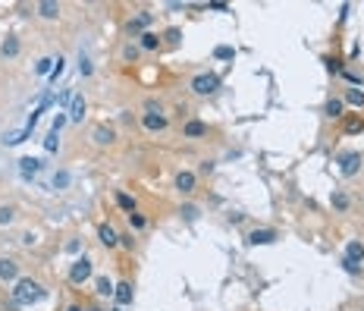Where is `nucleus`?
<instances>
[{
  "label": "nucleus",
  "mask_w": 364,
  "mask_h": 311,
  "mask_svg": "<svg viewBox=\"0 0 364 311\" xmlns=\"http://www.w3.org/2000/svg\"><path fill=\"white\" fill-rule=\"evenodd\" d=\"M38 13H41L44 19H57V16H60V6L51 3V0H44V3H38Z\"/></svg>",
  "instance_id": "2eb2a0df"
},
{
  "label": "nucleus",
  "mask_w": 364,
  "mask_h": 311,
  "mask_svg": "<svg viewBox=\"0 0 364 311\" xmlns=\"http://www.w3.org/2000/svg\"><path fill=\"white\" fill-rule=\"evenodd\" d=\"M113 296H116V302H120V305H129L132 302V283H120L113 289Z\"/></svg>",
  "instance_id": "9b49d317"
},
{
  "label": "nucleus",
  "mask_w": 364,
  "mask_h": 311,
  "mask_svg": "<svg viewBox=\"0 0 364 311\" xmlns=\"http://www.w3.org/2000/svg\"><path fill=\"white\" fill-rule=\"evenodd\" d=\"M0 223H13V207H0Z\"/></svg>",
  "instance_id": "cd10ccee"
},
{
  "label": "nucleus",
  "mask_w": 364,
  "mask_h": 311,
  "mask_svg": "<svg viewBox=\"0 0 364 311\" xmlns=\"http://www.w3.org/2000/svg\"><path fill=\"white\" fill-rule=\"evenodd\" d=\"M44 148H47V151H57V132H51L44 138Z\"/></svg>",
  "instance_id": "c85d7f7f"
},
{
  "label": "nucleus",
  "mask_w": 364,
  "mask_h": 311,
  "mask_svg": "<svg viewBox=\"0 0 364 311\" xmlns=\"http://www.w3.org/2000/svg\"><path fill=\"white\" fill-rule=\"evenodd\" d=\"M116 205H120L123 210H129V214H135V198H132V195L120 192V195H116Z\"/></svg>",
  "instance_id": "a211bd4d"
},
{
  "label": "nucleus",
  "mask_w": 364,
  "mask_h": 311,
  "mask_svg": "<svg viewBox=\"0 0 364 311\" xmlns=\"http://www.w3.org/2000/svg\"><path fill=\"white\" fill-rule=\"evenodd\" d=\"M214 57H217V60H232V57H235V51L223 44V47H217V51H214Z\"/></svg>",
  "instance_id": "5701e85b"
},
{
  "label": "nucleus",
  "mask_w": 364,
  "mask_h": 311,
  "mask_svg": "<svg viewBox=\"0 0 364 311\" xmlns=\"http://www.w3.org/2000/svg\"><path fill=\"white\" fill-rule=\"evenodd\" d=\"M176 189H179V192H192L195 189V173H179L176 176Z\"/></svg>",
  "instance_id": "ddd939ff"
},
{
  "label": "nucleus",
  "mask_w": 364,
  "mask_h": 311,
  "mask_svg": "<svg viewBox=\"0 0 364 311\" xmlns=\"http://www.w3.org/2000/svg\"><path fill=\"white\" fill-rule=\"evenodd\" d=\"M358 167H361V154H358V151H349V154H342V157H339V170H342V176H355V173H358Z\"/></svg>",
  "instance_id": "7ed1b4c3"
},
{
  "label": "nucleus",
  "mask_w": 364,
  "mask_h": 311,
  "mask_svg": "<svg viewBox=\"0 0 364 311\" xmlns=\"http://www.w3.org/2000/svg\"><path fill=\"white\" fill-rule=\"evenodd\" d=\"M129 217H132V226H135V229H142V226L147 223V220H145L142 214H129Z\"/></svg>",
  "instance_id": "7c9ffc66"
},
{
  "label": "nucleus",
  "mask_w": 364,
  "mask_h": 311,
  "mask_svg": "<svg viewBox=\"0 0 364 311\" xmlns=\"http://www.w3.org/2000/svg\"><path fill=\"white\" fill-rule=\"evenodd\" d=\"M113 283H110V280H107V277H101V280H97V293H101V296H113Z\"/></svg>",
  "instance_id": "aec40b11"
},
{
  "label": "nucleus",
  "mask_w": 364,
  "mask_h": 311,
  "mask_svg": "<svg viewBox=\"0 0 364 311\" xmlns=\"http://www.w3.org/2000/svg\"><path fill=\"white\" fill-rule=\"evenodd\" d=\"M16 274H19L16 261H9V258H0V280H16Z\"/></svg>",
  "instance_id": "6e6552de"
},
{
  "label": "nucleus",
  "mask_w": 364,
  "mask_h": 311,
  "mask_svg": "<svg viewBox=\"0 0 364 311\" xmlns=\"http://www.w3.org/2000/svg\"><path fill=\"white\" fill-rule=\"evenodd\" d=\"M342 267H346V270H349V274H358V270H361V264H355V261H349V258H346V261H342Z\"/></svg>",
  "instance_id": "c756f323"
},
{
  "label": "nucleus",
  "mask_w": 364,
  "mask_h": 311,
  "mask_svg": "<svg viewBox=\"0 0 364 311\" xmlns=\"http://www.w3.org/2000/svg\"><path fill=\"white\" fill-rule=\"evenodd\" d=\"M85 116V98H73V107H70V119L78 123V119Z\"/></svg>",
  "instance_id": "4468645a"
},
{
  "label": "nucleus",
  "mask_w": 364,
  "mask_h": 311,
  "mask_svg": "<svg viewBox=\"0 0 364 311\" xmlns=\"http://www.w3.org/2000/svg\"><path fill=\"white\" fill-rule=\"evenodd\" d=\"M70 101H73V95H70V92H63L60 98H57V104H70Z\"/></svg>",
  "instance_id": "72a5a7b5"
},
{
  "label": "nucleus",
  "mask_w": 364,
  "mask_h": 311,
  "mask_svg": "<svg viewBox=\"0 0 364 311\" xmlns=\"http://www.w3.org/2000/svg\"><path fill=\"white\" fill-rule=\"evenodd\" d=\"M217 88H220V79L214 76V73H201V76L192 79V92L195 95H214Z\"/></svg>",
  "instance_id": "f03ea898"
},
{
  "label": "nucleus",
  "mask_w": 364,
  "mask_h": 311,
  "mask_svg": "<svg viewBox=\"0 0 364 311\" xmlns=\"http://www.w3.org/2000/svg\"><path fill=\"white\" fill-rule=\"evenodd\" d=\"M97 236H101V242H104L107 248H113L116 242H120V236L113 233V226H101V233H97Z\"/></svg>",
  "instance_id": "dca6fc26"
},
{
  "label": "nucleus",
  "mask_w": 364,
  "mask_h": 311,
  "mask_svg": "<svg viewBox=\"0 0 364 311\" xmlns=\"http://www.w3.org/2000/svg\"><path fill=\"white\" fill-rule=\"evenodd\" d=\"M63 63H66L63 57H57V60H54V69H51V82H57V79L63 76Z\"/></svg>",
  "instance_id": "412c9836"
},
{
  "label": "nucleus",
  "mask_w": 364,
  "mask_h": 311,
  "mask_svg": "<svg viewBox=\"0 0 364 311\" xmlns=\"http://www.w3.org/2000/svg\"><path fill=\"white\" fill-rule=\"evenodd\" d=\"M88 277H91V261H88V258L75 261V264H73V270H70V280H73V283L78 286V283H85Z\"/></svg>",
  "instance_id": "20e7f679"
},
{
  "label": "nucleus",
  "mask_w": 364,
  "mask_h": 311,
  "mask_svg": "<svg viewBox=\"0 0 364 311\" xmlns=\"http://www.w3.org/2000/svg\"><path fill=\"white\" fill-rule=\"evenodd\" d=\"M142 47H145V51H154V47H157V35H154V32L142 35Z\"/></svg>",
  "instance_id": "4be33fe9"
},
{
  "label": "nucleus",
  "mask_w": 364,
  "mask_h": 311,
  "mask_svg": "<svg viewBox=\"0 0 364 311\" xmlns=\"http://www.w3.org/2000/svg\"><path fill=\"white\" fill-rule=\"evenodd\" d=\"M327 116H333V119L342 116V101H330L327 104Z\"/></svg>",
  "instance_id": "393cba45"
},
{
  "label": "nucleus",
  "mask_w": 364,
  "mask_h": 311,
  "mask_svg": "<svg viewBox=\"0 0 364 311\" xmlns=\"http://www.w3.org/2000/svg\"><path fill=\"white\" fill-rule=\"evenodd\" d=\"M182 214H185V220H195L198 217V207H182Z\"/></svg>",
  "instance_id": "2f4dec72"
},
{
  "label": "nucleus",
  "mask_w": 364,
  "mask_h": 311,
  "mask_svg": "<svg viewBox=\"0 0 364 311\" xmlns=\"http://www.w3.org/2000/svg\"><path fill=\"white\" fill-rule=\"evenodd\" d=\"M66 186H70V173H63V170H60V173L54 176V189H66Z\"/></svg>",
  "instance_id": "a878e982"
},
{
  "label": "nucleus",
  "mask_w": 364,
  "mask_h": 311,
  "mask_svg": "<svg viewBox=\"0 0 364 311\" xmlns=\"http://www.w3.org/2000/svg\"><path fill=\"white\" fill-rule=\"evenodd\" d=\"M63 123H66V116H57V119H54V129H51V132H60V129H63Z\"/></svg>",
  "instance_id": "473e14b6"
},
{
  "label": "nucleus",
  "mask_w": 364,
  "mask_h": 311,
  "mask_svg": "<svg viewBox=\"0 0 364 311\" xmlns=\"http://www.w3.org/2000/svg\"><path fill=\"white\" fill-rule=\"evenodd\" d=\"M273 239H277V233H273V229H254V233L248 236V242H251V245H270Z\"/></svg>",
  "instance_id": "39448f33"
},
{
  "label": "nucleus",
  "mask_w": 364,
  "mask_h": 311,
  "mask_svg": "<svg viewBox=\"0 0 364 311\" xmlns=\"http://www.w3.org/2000/svg\"><path fill=\"white\" fill-rule=\"evenodd\" d=\"M333 205H336L339 210H346V207H349V198L342 195V192H333Z\"/></svg>",
  "instance_id": "bb28decb"
},
{
  "label": "nucleus",
  "mask_w": 364,
  "mask_h": 311,
  "mask_svg": "<svg viewBox=\"0 0 364 311\" xmlns=\"http://www.w3.org/2000/svg\"><path fill=\"white\" fill-rule=\"evenodd\" d=\"M70 311H82V308H78V305H73V308H70Z\"/></svg>",
  "instance_id": "f704fd0d"
},
{
  "label": "nucleus",
  "mask_w": 364,
  "mask_h": 311,
  "mask_svg": "<svg viewBox=\"0 0 364 311\" xmlns=\"http://www.w3.org/2000/svg\"><path fill=\"white\" fill-rule=\"evenodd\" d=\"M38 76H51V69H54V60L51 57H44V60H38Z\"/></svg>",
  "instance_id": "6ab92c4d"
},
{
  "label": "nucleus",
  "mask_w": 364,
  "mask_h": 311,
  "mask_svg": "<svg viewBox=\"0 0 364 311\" xmlns=\"http://www.w3.org/2000/svg\"><path fill=\"white\" fill-rule=\"evenodd\" d=\"M346 101H349L352 107H364V95H361V92H349Z\"/></svg>",
  "instance_id": "b1692460"
},
{
  "label": "nucleus",
  "mask_w": 364,
  "mask_h": 311,
  "mask_svg": "<svg viewBox=\"0 0 364 311\" xmlns=\"http://www.w3.org/2000/svg\"><path fill=\"white\" fill-rule=\"evenodd\" d=\"M145 129L160 132V129H166V116L163 113H145Z\"/></svg>",
  "instance_id": "423d86ee"
},
{
  "label": "nucleus",
  "mask_w": 364,
  "mask_h": 311,
  "mask_svg": "<svg viewBox=\"0 0 364 311\" xmlns=\"http://www.w3.org/2000/svg\"><path fill=\"white\" fill-rule=\"evenodd\" d=\"M185 135H189V138H201V135H208V126H204L201 119H192V123H185Z\"/></svg>",
  "instance_id": "9d476101"
},
{
  "label": "nucleus",
  "mask_w": 364,
  "mask_h": 311,
  "mask_svg": "<svg viewBox=\"0 0 364 311\" xmlns=\"http://www.w3.org/2000/svg\"><path fill=\"white\" fill-rule=\"evenodd\" d=\"M346 258L355 261V264H361V261H364V245L361 242H349L346 245Z\"/></svg>",
  "instance_id": "f8f14e48"
},
{
  "label": "nucleus",
  "mask_w": 364,
  "mask_h": 311,
  "mask_svg": "<svg viewBox=\"0 0 364 311\" xmlns=\"http://www.w3.org/2000/svg\"><path fill=\"white\" fill-rule=\"evenodd\" d=\"M19 170H22V176H35L38 170H41V160L38 157H22L19 160Z\"/></svg>",
  "instance_id": "0eeeda50"
},
{
  "label": "nucleus",
  "mask_w": 364,
  "mask_h": 311,
  "mask_svg": "<svg viewBox=\"0 0 364 311\" xmlns=\"http://www.w3.org/2000/svg\"><path fill=\"white\" fill-rule=\"evenodd\" d=\"M47 293L41 289V283H35V280H19L16 289H13V302L19 308H28V305H35V302H41Z\"/></svg>",
  "instance_id": "f257e3e1"
},
{
  "label": "nucleus",
  "mask_w": 364,
  "mask_h": 311,
  "mask_svg": "<svg viewBox=\"0 0 364 311\" xmlns=\"http://www.w3.org/2000/svg\"><path fill=\"white\" fill-rule=\"evenodd\" d=\"M113 138H116V135H113L110 126H97V129H94V142H97V145H113Z\"/></svg>",
  "instance_id": "1a4fd4ad"
},
{
  "label": "nucleus",
  "mask_w": 364,
  "mask_h": 311,
  "mask_svg": "<svg viewBox=\"0 0 364 311\" xmlns=\"http://www.w3.org/2000/svg\"><path fill=\"white\" fill-rule=\"evenodd\" d=\"M0 51H3V57H16V54H19V38H16V35H9Z\"/></svg>",
  "instance_id": "f3484780"
}]
</instances>
